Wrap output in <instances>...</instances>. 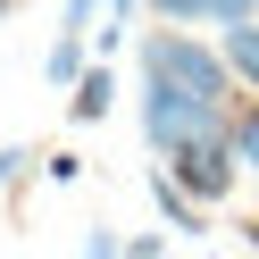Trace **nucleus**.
Returning a JSON list of instances; mask_svg holds the SVG:
<instances>
[{"label": "nucleus", "instance_id": "f257e3e1", "mask_svg": "<svg viewBox=\"0 0 259 259\" xmlns=\"http://www.w3.org/2000/svg\"><path fill=\"white\" fill-rule=\"evenodd\" d=\"M142 75H167L176 92H192L201 109H226L234 117V67H226L218 42H192L184 25H159V34H142Z\"/></svg>", "mask_w": 259, "mask_h": 259}, {"label": "nucleus", "instance_id": "9d476101", "mask_svg": "<svg viewBox=\"0 0 259 259\" xmlns=\"http://www.w3.org/2000/svg\"><path fill=\"white\" fill-rule=\"evenodd\" d=\"M25 167H34V151H17V142H9V151H0V192L17 184V176H25Z\"/></svg>", "mask_w": 259, "mask_h": 259}, {"label": "nucleus", "instance_id": "7ed1b4c3", "mask_svg": "<svg viewBox=\"0 0 259 259\" xmlns=\"http://www.w3.org/2000/svg\"><path fill=\"white\" fill-rule=\"evenodd\" d=\"M167 176L192 192V201H226V192L242 184V159H234V134H209V142H184V151H167Z\"/></svg>", "mask_w": 259, "mask_h": 259}, {"label": "nucleus", "instance_id": "4468645a", "mask_svg": "<svg viewBox=\"0 0 259 259\" xmlns=\"http://www.w3.org/2000/svg\"><path fill=\"white\" fill-rule=\"evenodd\" d=\"M125 259H167V242H159V234H134V242H125Z\"/></svg>", "mask_w": 259, "mask_h": 259}, {"label": "nucleus", "instance_id": "39448f33", "mask_svg": "<svg viewBox=\"0 0 259 259\" xmlns=\"http://www.w3.org/2000/svg\"><path fill=\"white\" fill-rule=\"evenodd\" d=\"M218 51H226V67H234V84H242V92H259V17H251V25H226Z\"/></svg>", "mask_w": 259, "mask_h": 259}, {"label": "nucleus", "instance_id": "9b49d317", "mask_svg": "<svg viewBox=\"0 0 259 259\" xmlns=\"http://www.w3.org/2000/svg\"><path fill=\"white\" fill-rule=\"evenodd\" d=\"M42 167H51V184H75V176H84V159H75V151H51Z\"/></svg>", "mask_w": 259, "mask_h": 259}, {"label": "nucleus", "instance_id": "f03ea898", "mask_svg": "<svg viewBox=\"0 0 259 259\" xmlns=\"http://www.w3.org/2000/svg\"><path fill=\"white\" fill-rule=\"evenodd\" d=\"M142 134H151V151H184V142H209V134H234V117L226 109H201L192 92H176L167 75H142Z\"/></svg>", "mask_w": 259, "mask_h": 259}, {"label": "nucleus", "instance_id": "423d86ee", "mask_svg": "<svg viewBox=\"0 0 259 259\" xmlns=\"http://www.w3.org/2000/svg\"><path fill=\"white\" fill-rule=\"evenodd\" d=\"M109 101H117V75H109V67H84V75H75V125H101L109 117Z\"/></svg>", "mask_w": 259, "mask_h": 259}, {"label": "nucleus", "instance_id": "f8f14e48", "mask_svg": "<svg viewBox=\"0 0 259 259\" xmlns=\"http://www.w3.org/2000/svg\"><path fill=\"white\" fill-rule=\"evenodd\" d=\"M84 259H125V242H117V234L101 226V234H84Z\"/></svg>", "mask_w": 259, "mask_h": 259}, {"label": "nucleus", "instance_id": "0eeeda50", "mask_svg": "<svg viewBox=\"0 0 259 259\" xmlns=\"http://www.w3.org/2000/svg\"><path fill=\"white\" fill-rule=\"evenodd\" d=\"M75 75H84V34H67V25H59V42H51V59H42V84H59V92H75Z\"/></svg>", "mask_w": 259, "mask_h": 259}, {"label": "nucleus", "instance_id": "ddd939ff", "mask_svg": "<svg viewBox=\"0 0 259 259\" xmlns=\"http://www.w3.org/2000/svg\"><path fill=\"white\" fill-rule=\"evenodd\" d=\"M92 17H101V0H67V17H59V25H67V34H84Z\"/></svg>", "mask_w": 259, "mask_h": 259}, {"label": "nucleus", "instance_id": "6e6552de", "mask_svg": "<svg viewBox=\"0 0 259 259\" xmlns=\"http://www.w3.org/2000/svg\"><path fill=\"white\" fill-rule=\"evenodd\" d=\"M234 159L251 167V184H259V101H251V109H234Z\"/></svg>", "mask_w": 259, "mask_h": 259}, {"label": "nucleus", "instance_id": "20e7f679", "mask_svg": "<svg viewBox=\"0 0 259 259\" xmlns=\"http://www.w3.org/2000/svg\"><path fill=\"white\" fill-rule=\"evenodd\" d=\"M151 201H159V218H167V226H176V234H209V226H201V201H192V192H184V184H176V176H167V167H159V176H151Z\"/></svg>", "mask_w": 259, "mask_h": 259}, {"label": "nucleus", "instance_id": "1a4fd4ad", "mask_svg": "<svg viewBox=\"0 0 259 259\" xmlns=\"http://www.w3.org/2000/svg\"><path fill=\"white\" fill-rule=\"evenodd\" d=\"M159 25H209V0H142Z\"/></svg>", "mask_w": 259, "mask_h": 259}]
</instances>
